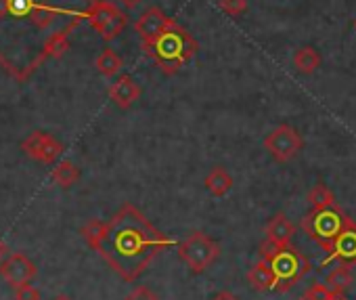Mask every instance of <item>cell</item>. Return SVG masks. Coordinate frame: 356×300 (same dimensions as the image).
I'll return each mask as SVG.
<instances>
[{
  "label": "cell",
  "mask_w": 356,
  "mask_h": 300,
  "mask_svg": "<svg viewBox=\"0 0 356 300\" xmlns=\"http://www.w3.org/2000/svg\"><path fill=\"white\" fill-rule=\"evenodd\" d=\"M300 300H308V298H306V296H302V298H300Z\"/></svg>",
  "instance_id": "34"
},
{
  "label": "cell",
  "mask_w": 356,
  "mask_h": 300,
  "mask_svg": "<svg viewBox=\"0 0 356 300\" xmlns=\"http://www.w3.org/2000/svg\"><path fill=\"white\" fill-rule=\"evenodd\" d=\"M354 28H356V22H354Z\"/></svg>",
  "instance_id": "35"
},
{
  "label": "cell",
  "mask_w": 356,
  "mask_h": 300,
  "mask_svg": "<svg viewBox=\"0 0 356 300\" xmlns=\"http://www.w3.org/2000/svg\"><path fill=\"white\" fill-rule=\"evenodd\" d=\"M308 202L314 210H323V208H333L337 206L335 194L331 187H327L325 183H316L310 191H308Z\"/></svg>",
  "instance_id": "21"
},
{
  "label": "cell",
  "mask_w": 356,
  "mask_h": 300,
  "mask_svg": "<svg viewBox=\"0 0 356 300\" xmlns=\"http://www.w3.org/2000/svg\"><path fill=\"white\" fill-rule=\"evenodd\" d=\"M233 177H231V173L225 168V166H214L208 175H206V181H204V185H206V189L210 191V196H214V198H225L231 189H233Z\"/></svg>",
  "instance_id": "15"
},
{
  "label": "cell",
  "mask_w": 356,
  "mask_h": 300,
  "mask_svg": "<svg viewBox=\"0 0 356 300\" xmlns=\"http://www.w3.org/2000/svg\"><path fill=\"white\" fill-rule=\"evenodd\" d=\"M40 3H44V0H40Z\"/></svg>",
  "instance_id": "36"
},
{
  "label": "cell",
  "mask_w": 356,
  "mask_h": 300,
  "mask_svg": "<svg viewBox=\"0 0 356 300\" xmlns=\"http://www.w3.org/2000/svg\"><path fill=\"white\" fill-rule=\"evenodd\" d=\"M40 0H9V15L24 19V17H34L36 9H38Z\"/></svg>",
  "instance_id": "22"
},
{
  "label": "cell",
  "mask_w": 356,
  "mask_h": 300,
  "mask_svg": "<svg viewBox=\"0 0 356 300\" xmlns=\"http://www.w3.org/2000/svg\"><path fill=\"white\" fill-rule=\"evenodd\" d=\"M51 179L55 185L63 187V189H70L72 185H76L80 181V168L72 162V160H63L59 162L53 173H51Z\"/></svg>",
  "instance_id": "19"
},
{
  "label": "cell",
  "mask_w": 356,
  "mask_h": 300,
  "mask_svg": "<svg viewBox=\"0 0 356 300\" xmlns=\"http://www.w3.org/2000/svg\"><path fill=\"white\" fill-rule=\"evenodd\" d=\"M264 235L275 246H289L296 235V225L287 219V214L277 212L264 227Z\"/></svg>",
  "instance_id": "13"
},
{
  "label": "cell",
  "mask_w": 356,
  "mask_h": 300,
  "mask_svg": "<svg viewBox=\"0 0 356 300\" xmlns=\"http://www.w3.org/2000/svg\"><path fill=\"white\" fill-rule=\"evenodd\" d=\"M176 244L178 242L153 227L136 206L124 204L105 223V231L92 250H97L122 279L134 281L161 250Z\"/></svg>",
  "instance_id": "1"
},
{
  "label": "cell",
  "mask_w": 356,
  "mask_h": 300,
  "mask_svg": "<svg viewBox=\"0 0 356 300\" xmlns=\"http://www.w3.org/2000/svg\"><path fill=\"white\" fill-rule=\"evenodd\" d=\"M95 65H97V70H99L101 76L113 78V76H118L120 70L124 68V61H122V57H120L113 49H103L101 55L97 57V63H95Z\"/></svg>",
  "instance_id": "20"
},
{
  "label": "cell",
  "mask_w": 356,
  "mask_h": 300,
  "mask_svg": "<svg viewBox=\"0 0 356 300\" xmlns=\"http://www.w3.org/2000/svg\"><path fill=\"white\" fill-rule=\"evenodd\" d=\"M9 17V0H0V19Z\"/></svg>",
  "instance_id": "29"
},
{
  "label": "cell",
  "mask_w": 356,
  "mask_h": 300,
  "mask_svg": "<svg viewBox=\"0 0 356 300\" xmlns=\"http://www.w3.org/2000/svg\"><path fill=\"white\" fill-rule=\"evenodd\" d=\"M124 300H159V296L153 290H149L147 285H136Z\"/></svg>",
  "instance_id": "27"
},
{
  "label": "cell",
  "mask_w": 356,
  "mask_h": 300,
  "mask_svg": "<svg viewBox=\"0 0 356 300\" xmlns=\"http://www.w3.org/2000/svg\"><path fill=\"white\" fill-rule=\"evenodd\" d=\"M329 300H346V298H343V296H337V294H335V296H333V298H329Z\"/></svg>",
  "instance_id": "33"
},
{
  "label": "cell",
  "mask_w": 356,
  "mask_h": 300,
  "mask_svg": "<svg viewBox=\"0 0 356 300\" xmlns=\"http://www.w3.org/2000/svg\"><path fill=\"white\" fill-rule=\"evenodd\" d=\"M327 260H337L343 265H356V221L350 219L341 229L331 250L327 252Z\"/></svg>",
  "instance_id": "11"
},
{
  "label": "cell",
  "mask_w": 356,
  "mask_h": 300,
  "mask_svg": "<svg viewBox=\"0 0 356 300\" xmlns=\"http://www.w3.org/2000/svg\"><path fill=\"white\" fill-rule=\"evenodd\" d=\"M321 65V53L306 45V47H300L296 53H293V68L302 74V76H312Z\"/></svg>",
  "instance_id": "16"
},
{
  "label": "cell",
  "mask_w": 356,
  "mask_h": 300,
  "mask_svg": "<svg viewBox=\"0 0 356 300\" xmlns=\"http://www.w3.org/2000/svg\"><path fill=\"white\" fill-rule=\"evenodd\" d=\"M304 147L302 134L289 126V124H279L264 136V152L279 164L291 162Z\"/></svg>",
  "instance_id": "7"
},
{
  "label": "cell",
  "mask_w": 356,
  "mask_h": 300,
  "mask_svg": "<svg viewBox=\"0 0 356 300\" xmlns=\"http://www.w3.org/2000/svg\"><path fill=\"white\" fill-rule=\"evenodd\" d=\"M80 17H84V13L80 15ZM80 17L72 24V26H67L65 30H61V32H57V34H53L49 40H47V45H44V49H42V57L47 59V57H63L67 51H70V32L74 30V26L80 22Z\"/></svg>",
  "instance_id": "17"
},
{
  "label": "cell",
  "mask_w": 356,
  "mask_h": 300,
  "mask_svg": "<svg viewBox=\"0 0 356 300\" xmlns=\"http://www.w3.org/2000/svg\"><path fill=\"white\" fill-rule=\"evenodd\" d=\"M140 49L161 70V74L176 76L185 63H189L197 55L200 45L189 30L174 24L153 40L140 42Z\"/></svg>",
  "instance_id": "2"
},
{
  "label": "cell",
  "mask_w": 356,
  "mask_h": 300,
  "mask_svg": "<svg viewBox=\"0 0 356 300\" xmlns=\"http://www.w3.org/2000/svg\"><path fill=\"white\" fill-rule=\"evenodd\" d=\"M36 273H38L36 265L22 252L9 254L5 260H0V277H3L11 287L30 283L36 277Z\"/></svg>",
  "instance_id": "9"
},
{
  "label": "cell",
  "mask_w": 356,
  "mask_h": 300,
  "mask_svg": "<svg viewBox=\"0 0 356 300\" xmlns=\"http://www.w3.org/2000/svg\"><path fill=\"white\" fill-rule=\"evenodd\" d=\"M53 300H72L70 296H65V294H59V296H55Z\"/></svg>",
  "instance_id": "32"
},
{
  "label": "cell",
  "mask_w": 356,
  "mask_h": 300,
  "mask_svg": "<svg viewBox=\"0 0 356 300\" xmlns=\"http://www.w3.org/2000/svg\"><path fill=\"white\" fill-rule=\"evenodd\" d=\"M325 283L329 285V290H331L333 294L343 296V294L352 287V283H354V275H352V271H350V265L339 262V265L327 275Z\"/></svg>",
  "instance_id": "18"
},
{
  "label": "cell",
  "mask_w": 356,
  "mask_h": 300,
  "mask_svg": "<svg viewBox=\"0 0 356 300\" xmlns=\"http://www.w3.org/2000/svg\"><path fill=\"white\" fill-rule=\"evenodd\" d=\"M7 258V244L0 239V260H5Z\"/></svg>",
  "instance_id": "31"
},
{
  "label": "cell",
  "mask_w": 356,
  "mask_h": 300,
  "mask_svg": "<svg viewBox=\"0 0 356 300\" xmlns=\"http://www.w3.org/2000/svg\"><path fill=\"white\" fill-rule=\"evenodd\" d=\"M348 221L350 216L339 206L323 208V210L312 208L308 214H304V219L300 221V227L314 244H318L325 252H329L333 242L341 233V229L348 225Z\"/></svg>",
  "instance_id": "4"
},
{
  "label": "cell",
  "mask_w": 356,
  "mask_h": 300,
  "mask_svg": "<svg viewBox=\"0 0 356 300\" xmlns=\"http://www.w3.org/2000/svg\"><path fill=\"white\" fill-rule=\"evenodd\" d=\"M176 250L193 275L208 271L220 256V244L210 235H206L204 231L189 233L183 242L176 244Z\"/></svg>",
  "instance_id": "5"
},
{
  "label": "cell",
  "mask_w": 356,
  "mask_h": 300,
  "mask_svg": "<svg viewBox=\"0 0 356 300\" xmlns=\"http://www.w3.org/2000/svg\"><path fill=\"white\" fill-rule=\"evenodd\" d=\"M212 300H239L233 292H229V290H222V292H218V294H214L212 296Z\"/></svg>",
  "instance_id": "28"
},
{
  "label": "cell",
  "mask_w": 356,
  "mask_h": 300,
  "mask_svg": "<svg viewBox=\"0 0 356 300\" xmlns=\"http://www.w3.org/2000/svg\"><path fill=\"white\" fill-rule=\"evenodd\" d=\"M218 7L231 17H241L248 11V0H218Z\"/></svg>",
  "instance_id": "24"
},
{
  "label": "cell",
  "mask_w": 356,
  "mask_h": 300,
  "mask_svg": "<svg viewBox=\"0 0 356 300\" xmlns=\"http://www.w3.org/2000/svg\"><path fill=\"white\" fill-rule=\"evenodd\" d=\"M304 296H306L308 300H329V298H333L335 294L329 290L327 283H312V285L304 292Z\"/></svg>",
  "instance_id": "25"
},
{
  "label": "cell",
  "mask_w": 356,
  "mask_h": 300,
  "mask_svg": "<svg viewBox=\"0 0 356 300\" xmlns=\"http://www.w3.org/2000/svg\"><path fill=\"white\" fill-rule=\"evenodd\" d=\"M258 254H260V258H264L266 262H270V267L275 269V277H277L275 290L277 292L291 290L312 269L308 256H304V252H300L291 244L289 246H275L268 239H264L260 244Z\"/></svg>",
  "instance_id": "3"
},
{
  "label": "cell",
  "mask_w": 356,
  "mask_h": 300,
  "mask_svg": "<svg viewBox=\"0 0 356 300\" xmlns=\"http://www.w3.org/2000/svg\"><path fill=\"white\" fill-rule=\"evenodd\" d=\"M84 17L105 42L115 40L128 26V15L107 0H92L90 7L84 11Z\"/></svg>",
  "instance_id": "6"
},
{
  "label": "cell",
  "mask_w": 356,
  "mask_h": 300,
  "mask_svg": "<svg viewBox=\"0 0 356 300\" xmlns=\"http://www.w3.org/2000/svg\"><path fill=\"white\" fill-rule=\"evenodd\" d=\"M248 285L254 292H268V290H273L277 285V277H275V269L270 267V262H266L264 258L254 262L252 269L248 271Z\"/></svg>",
  "instance_id": "14"
},
{
  "label": "cell",
  "mask_w": 356,
  "mask_h": 300,
  "mask_svg": "<svg viewBox=\"0 0 356 300\" xmlns=\"http://www.w3.org/2000/svg\"><path fill=\"white\" fill-rule=\"evenodd\" d=\"M120 3H122V5H124L126 9H134V7H136V5L140 3V0H120Z\"/></svg>",
  "instance_id": "30"
},
{
  "label": "cell",
  "mask_w": 356,
  "mask_h": 300,
  "mask_svg": "<svg viewBox=\"0 0 356 300\" xmlns=\"http://www.w3.org/2000/svg\"><path fill=\"white\" fill-rule=\"evenodd\" d=\"M109 99L120 109H130L140 99V86L134 82L132 76L124 74L109 86Z\"/></svg>",
  "instance_id": "12"
},
{
  "label": "cell",
  "mask_w": 356,
  "mask_h": 300,
  "mask_svg": "<svg viewBox=\"0 0 356 300\" xmlns=\"http://www.w3.org/2000/svg\"><path fill=\"white\" fill-rule=\"evenodd\" d=\"M176 22L170 19L159 7H149L147 11L140 13V17L134 22V32L138 34L140 42L153 40L155 36H159L163 30H168L170 26H174Z\"/></svg>",
  "instance_id": "10"
},
{
  "label": "cell",
  "mask_w": 356,
  "mask_h": 300,
  "mask_svg": "<svg viewBox=\"0 0 356 300\" xmlns=\"http://www.w3.org/2000/svg\"><path fill=\"white\" fill-rule=\"evenodd\" d=\"M22 149L28 158H32L40 164H53L61 156L63 145L53 134L36 130L22 143Z\"/></svg>",
  "instance_id": "8"
},
{
  "label": "cell",
  "mask_w": 356,
  "mask_h": 300,
  "mask_svg": "<svg viewBox=\"0 0 356 300\" xmlns=\"http://www.w3.org/2000/svg\"><path fill=\"white\" fill-rule=\"evenodd\" d=\"M103 231H105V221L92 219V221H88V223L80 229V235L84 237V242H86L90 248H95V246H97V242L101 239Z\"/></svg>",
  "instance_id": "23"
},
{
  "label": "cell",
  "mask_w": 356,
  "mask_h": 300,
  "mask_svg": "<svg viewBox=\"0 0 356 300\" xmlns=\"http://www.w3.org/2000/svg\"><path fill=\"white\" fill-rule=\"evenodd\" d=\"M15 300H40V290L30 283H24L15 287Z\"/></svg>",
  "instance_id": "26"
}]
</instances>
